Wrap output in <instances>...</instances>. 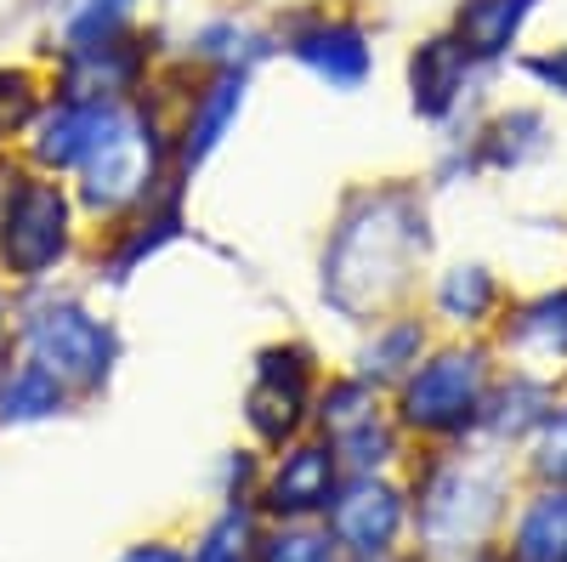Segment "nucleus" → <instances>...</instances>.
Wrapping results in <instances>:
<instances>
[{
    "label": "nucleus",
    "mask_w": 567,
    "mask_h": 562,
    "mask_svg": "<svg viewBox=\"0 0 567 562\" xmlns=\"http://www.w3.org/2000/svg\"><path fill=\"white\" fill-rule=\"evenodd\" d=\"M323 529L336 534L347 562L414 551V500L403 472H347L336 500L323 511Z\"/></svg>",
    "instance_id": "4468645a"
},
{
    "label": "nucleus",
    "mask_w": 567,
    "mask_h": 562,
    "mask_svg": "<svg viewBox=\"0 0 567 562\" xmlns=\"http://www.w3.org/2000/svg\"><path fill=\"white\" fill-rule=\"evenodd\" d=\"M45 91H52V74L34 52H7L0 58V160H12L18 143L29 136Z\"/></svg>",
    "instance_id": "a878e982"
},
{
    "label": "nucleus",
    "mask_w": 567,
    "mask_h": 562,
    "mask_svg": "<svg viewBox=\"0 0 567 562\" xmlns=\"http://www.w3.org/2000/svg\"><path fill=\"white\" fill-rule=\"evenodd\" d=\"M561 239H567V222H561Z\"/></svg>",
    "instance_id": "c9c22d12"
},
{
    "label": "nucleus",
    "mask_w": 567,
    "mask_h": 562,
    "mask_svg": "<svg viewBox=\"0 0 567 562\" xmlns=\"http://www.w3.org/2000/svg\"><path fill=\"white\" fill-rule=\"evenodd\" d=\"M403 478L414 500V551L425 562H449V556L499 545L511 505L523 494L516 454L483 438L454 443V449H414Z\"/></svg>",
    "instance_id": "f03ea898"
},
{
    "label": "nucleus",
    "mask_w": 567,
    "mask_h": 562,
    "mask_svg": "<svg viewBox=\"0 0 567 562\" xmlns=\"http://www.w3.org/2000/svg\"><path fill=\"white\" fill-rule=\"evenodd\" d=\"M69 187L91 227H109L142 205L176 194V187H187L176 176V154H171V98L165 91L136 98L109 143L69 176Z\"/></svg>",
    "instance_id": "423d86ee"
},
{
    "label": "nucleus",
    "mask_w": 567,
    "mask_h": 562,
    "mask_svg": "<svg viewBox=\"0 0 567 562\" xmlns=\"http://www.w3.org/2000/svg\"><path fill=\"white\" fill-rule=\"evenodd\" d=\"M261 472H267V449H256L250 438H239L233 449H221L216 466H210V500L216 505H256Z\"/></svg>",
    "instance_id": "c85d7f7f"
},
{
    "label": "nucleus",
    "mask_w": 567,
    "mask_h": 562,
    "mask_svg": "<svg viewBox=\"0 0 567 562\" xmlns=\"http://www.w3.org/2000/svg\"><path fill=\"white\" fill-rule=\"evenodd\" d=\"M85 403L58 381L45 364L12 352L0 364V432H34V427H58V420L80 415Z\"/></svg>",
    "instance_id": "b1692460"
},
{
    "label": "nucleus",
    "mask_w": 567,
    "mask_h": 562,
    "mask_svg": "<svg viewBox=\"0 0 567 562\" xmlns=\"http://www.w3.org/2000/svg\"><path fill=\"white\" fill-rule=\"evenodd\" d=\"M91 222L74 187L52 171H34L18 154L0 160V278L18 290H40L58 278H80Z\"/></svg>",
    "instance_id": "20e7f679"
},
{
    "label": "nucleus",
    "mask_w": 567,
    "mask_h": 562,
    "mask_svg": "<svg viewBox=\"0 0 567 562\" xmlns=\"http://www.w3.org/2000/svg\"><path fill=\"white\" fill-rule=\"evenodd\" d=\"M449 562H505V556H499V545H488V551H471V556H449Z\"/></svg>",
    "instance_id": "72a5a7b5"
},
{
    "label": "nucleus",
    "mask_w": 567,
    "mask_h": 562,
    "mask_svg": "<svg viewBox=\"0 0 567 562\" xmlns=\"http://www.w3.org/2000/svg\"><path fill=\"white\" fill-rule=\"evenodd\" d=\"M114 562H194V551H187V540H176V534H142V540L120 545Z\"/></svg>",
    "instance_id": "7c9ffc66"
},
{
    "label": "nucleus",
    "mask_w": 567,
    "mask_h": 562,
    "mask_svg": "<svg viewBox=\"0 0 567 562\" xmlns=\"http://www.w3.org/2000/svg\"><path fill=\"white\" fill-rule=\"evenodd\" d=\"M432 341H437V324L420 313V302H409V307H392L381 318H369L363 330H352V347H347L341 364L358 375V381H369L374 392H392L403 375L432 352Z\"/></svg>",
    "instance_id": "aec40b11"
},
{
    "label": "nucleus",
    "mask_w": 567,
    "mask_h": 562,
    "mask_svg": "<svg viewBox=\"0 0 567 562\" xmlns=\"http://www.w3.org/2000/svg\"><path fill=\"white\" fill-rule=\"evenodd\" d=\"M171 23V18H165ZM171 63L187 74H261L278 63L272 18L250 0H216L199 7L187 23H171Z\"/></svg>",
    "instance_id": "ddd939ff"
},
{
    "label": "nucleus",
    "mask_w": 567,
    "mask_h": 562,
    "mask_svg": "<svg viewBox=\"0 0 567 562\" xmlns=\"http://www.w3.org/2000/svg\"><path fill=\"white\" fill-rule=\"evenodd\" d=\"M18 296H23V290L0 278V364L18 352Z\"/></svg>",
    "instance_id": "2f4dec72"
},
{
    "label": "nucleus",
    "mask_w": 567,
    "mask_h": 562,
    "mask_svg": "<svg viewBox=\"0 0 567 562\" xmlns=\"http://www.w3.org/2000/svg\"><path fill=\"white\" fill-rule=\"evenodd\" d=\"M341 478H347L341 454L329 449L318 432L272 449L267 472H261V494H256L261 523H323V511H329V500H336Z\"/></svg>",
    "instance_id": "a211bd4d"
},
{
    "label": "nucleus",
    "mask_w": 567,
    "mask_h": 562,
    "mask_svg": "<svg viewBox=\"0 0 567 562\" xmlns=\"http://www.w3.org/2000/svg\"><path fill=\"white\" fill-rule=\"evenodd\" d=\"M52 74L58 91H80V98H109V103H136L159 91V74L171 63V23L154 12L142 29L97 45H63V52H34Z\"/></svg>",
    "instance_id": "f8f14e48"
},
{
    "label": "nucleus",
    "mask_w": 567,
    "mask_h": 562,
    "mask_svg": "<svg viewBox=\"0 0 567 562\" xmlns=\"http://www.w3.org/2000/svg\"><path fill=\"white\" fill-rule=\"evenodd\" d=\"M194 562H250V556H194Z\"/></svg>",
    "instance_id": "f704fd0d"
},
{
    "label": "nucleus",
    "mask_w": 567,
    "mask_h": 562,
    "mask_svg": "<svg viewBox=\"0 0 567 562\" xmlns=\"http://www.w3.org/2000/svg\"><path fill=\"white\" fill-rule=\"evenodd\" d=\"M488 341L505 364L539 369L567 387V267L556 278H539V285L516 290Z\"/></svg>",
    "instance_id": "6ab92c4d"
},
{
    "label": "nucleus",
    "mask_w": 567,
    "mask_h": 562,
    "mask_svg": "<svg viewBox=\"0 0 567 562\" xmlns=\"http://www.w3.org/2000/svg\"><path fill=\"white\" fill-rule=\"evenodd\" d=\"M267 18L278 63L329 98H363L381 74V18L369 0H284Z\"/></svg>",
    "instance_id": "0eeeda50"
},
{
    "label": "nucleus",
    "mask_w": 567,
    "mask_h": 562,
    "mask_svg": "<svg viewBox=\"0 0 567 562\" xmlns=\"http://www.w3.org/2000/svg\"><path fill=\"white\" fill-rule=\"evenodd\" d=\"M505 562H567V483H523L505 534H499Z\"/></svg>",
    "instance_id": "5701e85b"
},
{
    "label": "nucleus",
    "mask_w": 567,
    "mask_h": 562,
    "mask_svg": "<svg viewBox=\"0 0 567 562\" xmlns=\"http://www.w3.org/2000/svg\"><path fill=\"white\" fill-rule=\"evenodd\" d=\"M18 352L45 364L80 403H97L125 369V324L85 278H58L18 296Z\"/></svg>",
    "instance_id": "7ed1b4c3"
},
{
    "label": "nucleus",
    "mask_w": 567,
    "mask_h": 562,
    "mask_svg": "<svg viewBox=\"0 0 567 562\" xmlns=\"http://www.w3.org/2000/svg\"><path fill=\"white\" fill-rule=\"evenodd\" d=\"M561 143L556 114L539 98H494L488 114L465 131V149L477 160L483 182H511V176H528L539 171Z\"/></svg>",
    "instance_id": "f3484780"
},
{
    "label": "nucleus",
    "mask_w": 567,
    "mask_h": 562,
    "mask_svg": "<svg viewBox=\"0 0 567 562\" xmlns=\"http://www.w3.org/2000/svg\"><path fill=\"white\" fill-rule=\"evenodd\" d=\"M516 472H523V483H567V387L556 392L545 427L528 438V449L516 454Z\"/></svg>",
    "instance_id": "cd10ccee"
},
{
    "label": "nucleus",
    "mask_w": 567,
    "mask_h": 562,
    "mask_svg": "<svg viewBox=\"0 0 567 562\" xmlns=\"http://www.w3.org/2000/svg\"><path fill=\"white\" fill-rule=\"evenodd\" d=\"M250 562H347L323 523H261Z\"/></svg>",
    "instance_id": "bb28decb"
},
{
    "label": "nucleus",
    "mask_w": 567,
    "mask_h": 562,
    "mask_svg": "<svg viewBox=\"0 0 567 562\" xmlns=\"http://www.w3.org/2000/svg\"><path fill=\"white\" fill-rule=\"evenodd\" d=\"M511 74L528 98H539L550 109H567V40H539V45L528 40L523 52H516Z\"/></svg>",
    "instance_id": "c756f323"
},
{
    "label": "nucleus",
    "mask_w": 567,
    "mask_h": 562,
    "mask_svg": "<svg viewBox=\"0 0 567 562\" xmlns=\"http://www.w3.org/2000/svg\"><path fill=\"white\" fill-rule=\"evenodd\" d=\"M256 80L261 74H187L182 63H165L159 91L171 98V154L176 176L194 187L245 131L250 103H256Z\"/></svg>",
    "instance_id": "9d476101"
},
{
    "label": "nucleus",
    "mask_w": 567,
    "mask_h": 562,
    "mask_svg": "<svg viewBox=\"0 0 567 562\" xmlns=\"http://www.w3.org/2000/svg\"><path fill=\"white\" fill-rule=\"evenodd\" d=\"M329 364L323 347L312 336H267L250 364H245V392H239V427L256 449H284L312 432V409H318V392L329 381Z\"/></svg>",
    "instance_id": "6e6552de"
},
{
    "label": "nucleus",
    "mask_w": 567,
    "mask_h": 562,
    "mask_svg": "<svg viewBox=\"0 0 567 562\" xmlns=\"http://www.w3.org/2000/svg\"><path fill=\"white\" fill-rule=\"evenodd\" d=\"M131 103H109V98H80V91H45V103L29 125V136L18 143V160L34 171H52V176H74L91 154H97L114 125L125 120Z\"/></svg>",
    "instance_id": "dca6fc26"
},
{
    "label": "nucleus",
    "mask_w": 567,
    "mask_h": 562,
    "mask_svg": "<svg viewBox=\"0 0 567 562\" xmlns=\"http://www.w3.org/2000/svg\"><path fill=\"white\" fill-rule=\"evenodd\" d=\"M58 7H63V0H23V7H18V23H29V34H40L45 18H52Z\"/></svg>",
    "instance_id": "473e14b6"
},
{
    "label": "nucleus",
    "mask_w": 567,
    "mask_h": 562,
    "mask_svg": "<svg viewBox=\"0 0 567 562\" xmlns=\"http://www.w3.org/2000/svg\"><path fill=\"white\" fill-rule=\"evenodd\" d=\"M437 194L425 176H358L329 205L312 251V302L347 330L420 302L437 262Z\"/></svg>",
    "instance_id": "f257e3e1"
},
{
    "label": "nucleus",
    "mask_w": 567,
    "mask_h": 562,
    "mask_svg": "<svg viewBox=\"0 0 567 562\" xmlns=\"http://www.w3.org/2000/svg\"><path fill=\"white\" fill-rule=\"evenodd\" d=\"M556 392H561V381H550V375L499 364L494 392H488V409H483V443H494V449H505V454H523L528 438L545 427Z\"/></svg>",
    "instance_id": "4be33fe9"
},
{
    "label": "nucleus",
    "mask_w": 567,
    "mask_h": 562,
    "mask_svg": "<svg viewBox=\"0 0 567 562\" xmlns=\"http://www.w3.org/2000/svg\"><path fill=\"white\" fill-rule=\"evenodd\" d=\"M499 80L505 74L483 69L443 23L420 29L403 45V103H409L420 131H432V143L465 136L471 125H477L488 114V103L499 98Z\"/></svg>",
    "instance_id": "1a4fd4ad"
},
{
    "label": "nucleus",
    "mask_w": 567,
    "mask_h": 562,
    "mask_svg": "<svg viewBox=\"0 0 567 562\" xmlns=\"http://www.w3.org/2000/svg\"><path fill=\"white\" fill-rule=\"evenodd\" d=\"M154 18V0H63L45 18L40 34H29V52H63V45H97L120 40Z\"/></svg>",
    "instance_id": "393cba45"
},
{
    "label": "nucleus",
    "mask_w": 567,
    "mask_h": 562,
    "mask_svg": "<svg viewBox=\"0 0 567 562\" xmlns=\"http://www.w3.org/2000/svg\"><path fill=\"white\" fill-rule=\"evenodd\" d=\"M539 12H545V0H449L443 29H449L483 69L511 74V63H516V52L528 45Z\"/></svg>",
    "instance_id": "412c9836"
},
{
    "label": "nucleus",
    "mask_w": 567,
    "mask_h": 562,
    "mask_svg": "<svg viewBox=\"0 0 567 562\" xmlns=\"http://www.w3.org/2000/svg\"><path fill=\"white\" fill-rule=\"evenodd\" d=\"M194 187H176V194L142 205L109 227H91V245H85V262H80V278L97 296H125L131 285L148 267H159L171 251L194 245Z\"/></svg>",
    "instance_id": "9b49d317"
},
{
    "label": "nucleus",
    "mask_w": 567,
    "mask_h": 562,
    "mask_svg": "<svg viewBox=\"0 0 567 562\" xmlns=\"http://www.w3.org/2000/svg\"><path fill=\"white\" fill-rule=\"evenodd\" d=\"M516 285L511 273L488 256H437L420 285V313L437 324V336L488 341L494 324L505 318Z\"/></svg>",
    "instance_id": "2eb2a0df"
},
{
    "label": "nucleus",
    "mask_w": 567,
    "mask_h": 562,
    "mask_svg": "<svg viewBox=\"0 0 567 562\" xmlns=\"http://www.w3.org/2000/svg\"><path fill=\"white\" fill-rule=\"evenodd\" d=\"M494 341H465V336H437L403 381L386 392L392 415L414 449H454L483 438V409L499 375Z\"/></svg>",
    "instance_id": "39448f33"
}]
</instances>
